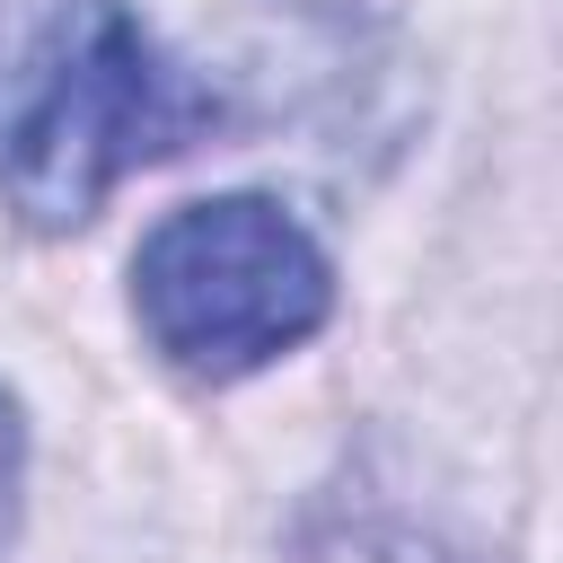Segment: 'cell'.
<instances>
[{
	"mask_svg": "<svg viewBox=\"0 0 563 563\" xmlns=\"http://www.w3.org/2000/svg\"><path fill=\"white\" fill-rule=\"evenodd\" d=\"M220 123L123 0H62L0 97V194L26 229H79L132 167L176 158Z\"/></svg>",
	"mask_w": 563,
	"mask_h": 563,
	"instance_id": "cell-1",
	"label": "cell"
},
{
	"mask_svg": "<svg viewBox=\"0 0 563 563\" xmlns=\"http://www.w3.org/2000/svg\"><path fill=\"white\" fill-rule=\"evenodd\" d=\"M132 299H141L150 343L176 369L238 378V369H264L273 352H290L325 325L334 273L282 202L220 194V202L167 211L141 238Z\"/></svg>",
	"mask_w": 563,
	"mask_h": 563,
	"instance_id": "cell-2",
	"label": "cell"
},
{
	"mask_svg": "<svg viewBox=\"0 0 563 563\" xmlns=\"http://www.w3.org/2000/svg\"><path fill=\"white\" fill-rule=\"evenodd\" d=\"M18 484H26V431H18V405L0 396V545L18 537Z\"/></svg>",
	"mask_w": 563,
	"mask_h": 563,
	"instance_id": "cell-3",
	"label": "cell"
}]
</instances>
